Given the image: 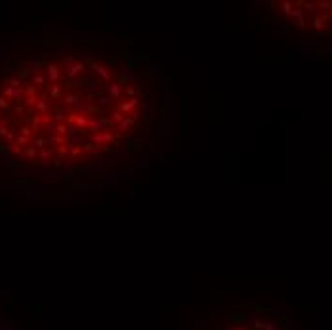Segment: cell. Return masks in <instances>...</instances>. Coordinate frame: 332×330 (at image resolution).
<instances>
[{
    "instance_id": "obj_1",
    "label": "cell",
    "mask_w": 332,
    "mask_h": 330,
    "mask_svg": "<svg viewBox=\"0 0 332 330\" xmlns=\"http://www.w3.org/2000/svg\"><path fill=\"white\" fill-rule=\"evenodd\" d=\"M145 92L118 57H42L0 73V157L67 168L113 153L145 116Z\"/></svg>"
}]
</instances>
